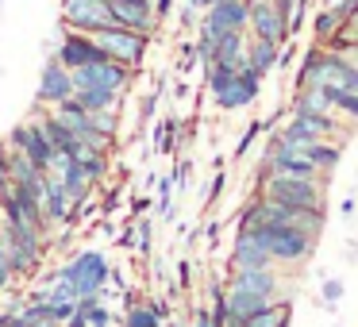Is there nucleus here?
<instances>
[{"label":"nucleus","instance_id":"nucleus-1","mask_svg":"<svg viewBox=\"0 0 358 327\" xmlns=\"http://www.w3.org/2000/svg\"><path fill=\"white\" fill-rule=\"evenodd\" d=\"M0 239H4V254H8L12 277L31 281L35 273H39L43 258H47V235L31 231V227H24V224L0 219Z\"/></svg>","mask_w":358,"mask_h":327},{"label":"nucleus","instance_id":"nucleus-2","mask_svg":"<svg viewBox=\"0 0 358 327\" xmlns=\"http://www.w3.org/2000/svg\"><path fill=\"white\" fill-rule=\"evenodd\" d=\"M239 231H250L258 242L266 247L273 266H304L316 250V239H308L304 231L296 227H285V224H255V227H239Z\"/></svg>","mask_w":358,"mask_h":327},{"label":"nucleus","instance_id":"nucleus-3","mask_svg":"<svg viewBox=\"0 0 358 327\" xmlns=\"http://www.w3.org/2000/svg\"><path fill=\"white\" fill-rule=\"evenodd\" d=\"M324 181H296V177H262L258 181V196L285 208H312V212H327V196H324Z\"/></svg>","mask_w":358,"mask_h":327},{"label":"nucleus","instance_id":"nucleus-4","mask_svg":"<svg viewBox=\"0 0 358 327\" xmlns=\"http://www.w3.org/2000/svg\"><path fill=\"white\" fill-rule=\"evenodd\" d=\"M58 277L73 281L78 296H101L104 285L112 281V262H108V254H101V250H81L78 258H70V262L58 270Z\"/></svg>","mask_w":358,"mask_h":327},{"label":"nucleus","instance_id":"nucleus-5","mask_svg":"<svg viewBox=\"0 0 358 327\" xmlns=\"http://www.w3.org/2000/svg\"><path fill=\"white\" fill-rule=\"evenodd\" d=\"M96 47L104 50V58H112V62L127 66V70L139 73V66L147 62V50H150V35H139V31H127V27H101V31L93 35Z\"/></svg>","mask_w":358,"mask_h":327},{"label":"nucleus","instance_id":"nucleus-6","mask_svg":"<svg viewBox=\"0 0 358 327\" xmlns=\"http://www.w3.org/2000/svg\"><path fill=\"white\" fill-rule=\"evenodd\" d=\"M335 135H339V119H335L331 112H324V116H301V112H293L289 124L281 127L273 139L285 143V147H293V150H304L316 139H335Z\"/></svg>","mask_w":358,"mask_h":327},{"label":"nucleus","instance_id":"nucleus-7","mask_svg":"<svg viewBox=\"0 0 358 327\" xmlns=\"http://www.w3.org/2000/svg\"><path fill=\"white\" fill-rule=\"evenodd\" d=\"M4 143H8V150H20L27 162H35L43 173H50V166H55V158H58L55 147H50V139H47V131L39 127V119H24V124H16Z\"/></svg>","mask_w":358,"mask_h":327},{"label":"nucleus","instance_id":"nucleus-8","mask_svg":"<svg viewBox=\"0 0 358 327\" xmlns=\"http://www.w3.org/2000/svg\"><path fill=\"white\" fill-rule=\"evenodd\" d=\"M70 78H73V89H112V93H127L135 81V70L104 58V62L85 66V70H73Z\"/></svg>","mask_w":358,"mask_h":327},{"label":"nucleus","instance_id":"nucleus-9","mask_svg":"<svg viewBox=\"0 0 358 327\" xmlns=\"http://www.w3.org/2000/svg\"><path fill=\"white\" fill-rule=\"evenodd\" d=\"M112 24V12L104 0H62V27L81 35H96Z\"/></svg>","mask_w":358,"mask_h":327},{"label":"nucleus","instance_id":"nucleus-10","mask_svg":"<svg viewBox=\"0 0 358 327\" xmlns=\"http://www.w3.org/2000/svg\"><path fill=\"white\" fill-rule=\"evenodd\" d=\"M55 62H62L66 70H85V66H93V62H104V50L96 47V39L93 35H81V31H66L62 27V39H58V47H55Z\"/></svg>","mask_w":358,"mask_h":327},{"label":"nucleus","instance_id":"nucleus-11","mask_svg":"<svg viewBox=\"0 0 358 327\" xmlns=\"http://www.w3.org/2000/svg\"><path fill=\"white\" fill-rule=\"evenodd\" d=\"M112 12V24L127 27V31H139V35H158V20H155V0H104Z\"/></svg>","mask_w":358,"mask_h":327},{"label":"nucleus","instance_id":"nucleus-12","mask_svg":"<svg viewBox=\"0 0 358 327\" xmlns=\"http://www.w3.org/2000/svg\"><path fill=\"white\" fill-rule=\"evenodd\" d=\"M73 96V78L62 62L47 58L43 62V73H39V89H35V108H55V104L70 101Z\"/></svg>","mask_w":358,"mask_h":327},{"label":"nucleus","instance_id":"nucleus-13","mask_svg":"<svg viewBox=\"0 0 358 327\" xmlns=\"http://www.w3.org/2000/svg\"><path fill=\"white\" fill-rule=\"evenodd\" d=\"M247 31H250V39H266V43H278V47H285V39H289L285 20H281V12L273 8L270 0H250Z\"/></svg>","mask_w":358,"mask_h":327},{"label":"nucleus","instance_id":"nucleus-14","mask_svg":"<svg viewBox=\"0 0 358 327\" xmlns=\"http://www.w3.org/2000/svg\"><path fill=\"white\" fill-rule=\"evenodd\" d=\"M247 16H250V0H220L201 16V27L212 35L224 31H247Z\"/></svg>","mask_w":358,"mask_h":327},{"label":"nucleus","instance_id":"nucleus-15","mask_svg":"<svg viewBox=\"0 0 358 327\" xmlns=\"http://www.w3.org/2000/svg\"><path fill=\"white\" fill-rule=\"evenodd\" d=\"M258 93H262V78H258L250 66H243V70L235 73L231 85H227L224 93H216L212 101H216L220 112H239V108H247V104H255Z\"/></svg>","mask_w":358,"mask_h":327},{"label":"nucleus","instance_id":"nucleus-16","mask_svg":"<svg viewBox=\"0 0 358 327\" xmlns=\"http://www.w3.org/2000/svg\"><path fill=\"white\" fill-rule=\"evenodd\" d=\"M281 273L278 266L273 270H231V281H227V289H239V293H255L262 296V300H281Z\"/></svg>","mask_w":358,"mask_h":327},{"label":"nucleus","instance_id":"nucleus-17","mask_svg":"<svg viewBox=\"0 0 358 327\" xmlns=\"http://www.w3.org/2000/svg\"><path fill=\"white\" fill-rule=\"evenodd\" d=\"M39 204H43V216H47V224H50V227H58V224H70V216H73V204H70V196H66L62 181H58L55 173H47V177H43Z\"/></svg>","mask_w":358,"mask_h":327},{"label":"nucleus","instance_id":"nucleus-18","mask_svg":"<svg viewBox=\"0 0 358 327\" xmlns=\"http://www.w3.org/2000/svg\"><path fill=\"white\" fill-rule=\"evenodd\" d=\"M231 270H273L266 247L255 239L250 231H235L231 242Z\"/></svg>","mask_w":358,"mask_h":327},{"label":"nucleus","instance_id":"nucleus-19","mask_svg":"<svg viewBox=\"0 0 358 327\" xmlns=\"http://www.w3.org/2000/svg\"><path fill=\"white\" fill-rule=\"evenodd\" d=\"M55 177L62 181L66 196H70L73 208H81V204H89V196H93V181L85 177V170H81V162H70V158H62V166L55 170Z\"/></svg>","mask_w":358,"mask_h":327},{"label":"nucleus","instance_id":"nucleus-20","mask_svg":"<svg viewBox=\"0 0 358 327\" xmlns=\"http://www.w3.org/2000/svg\"><path fill=\"white\" fill-rule=\"evenodd\" d=\"M162 319H170V304L162 300H135L124 312L120 327H162Z\"/></svg>","mask_w":358,"mask_h":327},{"label":"nucleus","instance_id":"nucleus-21","mask_svg":"<svg viewBox=\"0 0 358 327\" xmlns=\"http://www.w3.org/2000/svg\"><path fill=\"white\" fill-rule=\"evenodd\" d=\"M43 177H47V173H43L35 162H27L20 150H8V181L12 185L31 189V193H43Z\"/></svg>","mask_w":358,"mask_h":327},{"label":"nucleus","instance_id":"nucleus-22","mask_svg":"<svg viewBox=\"0 0 358 327\" xmlns=\"http://www.w3.org/2000/svg\"><path fill=\"white\" fill-rule=\"evenodd\" d=\"M212 62H224V66H235L243 70L247 66V31H224L216 39V58Z\"/></svg>","mask_w":358,"mask_h":327},{"label":"nucleus","instance_id":"nucleus-23","mask_svg":"<svg viewBox=\"0 0 358 327\" xmlns=\"http://www.w3.org/2000/svg\"><path fill=\"white\" fill-rule=\"evenodd\" d=\"M281 58V47L278 43H266V39H247V66L258 73V78H266V73L278 66Z\"/></svg>","mask_w":358,"mask_h":327},{"label":"nucleus","instance_id":"nucleus-24","mask_svg":"<svg viewBox=\"0 0 358 327\" xmlns=\"http://www.w3.org/2000/svg\"><path fill=\"white\" fill-rule=\"evenodd\" d=\"M73 101L85 112H116L124 108V93H112V89H73Z\"/></svg>","mask_w":358,"mask_h":327},{"label":"nucleus","instance_id":"nucleus-25","mask_svg":"<svg viewBox=\"0 0 358 327\" xmlns=\"http://www.w3.org/2000/svg\"><path fill=\"white\" fill-rule=\"evenodd\" d=\"M304 158H308V162L316 166L320 173H324V177H331V170H335V166H339L343 150L335 147L331 139H316V143H312V147H304Z\"/></svg>","mask_w":358,"mask_h":327},{"label":"nucleus","instance_id":"nucleus-26","mask_svg":"<svg viewBox=\"0 0 358 327\" xmlns=\"http://www.w3.org/2000/svg\"><path fill=\"white\" fill-rule=\"evenodd\" d=\"M78 162H81V170H85V177L93 181V185L108 181V170H112V154H108V150H85Z\"/></svg>","mask_w":358,"mask_h":327},{"label":"nucleus","instance_id":"nucleus-27","mask_svg":"<svg viewBox=\"0 0 358 327\" xmlns=\"http://www.w3.org/2000/svg\"><path fill=\"white\" fill-rule=\"evenodd\" d=\"M293 112H301V116H324V112H331V104H327L324 89H296Z\"/></svg>","mask_w":358,"mask_h":327},{"label":"nucleus","instance_id":"nucleus-28","mask_svg":"<svg viewBox=\"0 0 358 327\" xmlns=\"http://www.w3.org/2000/svg\"><path fill=\"white\" fill-rule=\"evenodd\" d=\"M324 96H327V104H331V112H339V116H347L350 124H358V93L324 85Z\"/></svg>","mask_w":358,"mask_h":327},{"label":"nucleus","instance_id":"nucleus-29","mask_svg":"<svg viewBox=\"0 0 358 327\" xmlns=\"http://www.w3.org/2000/svg\"><path fill=\"white\" fill-rule=\"evenodd\" d=\"M343 27V20H339V12L335 8H324L320 12L316 20H312V35H316V47H327V43H331V35L339 31Z\"/></svg>","mask_w":358,"mask_h":327},{"label":"nucleus","instance_id":"nucleus-30","mask_svg":"<svg viewBox=\"0 0 358 327\" xmlns=\"http://www.w3.org/2000/svg\"><path fill=\"white\" fill-rule=\"evenodd\" d=\"M173 143H178V119H162V124L155 127V147L162 150V154H170Z\"/></svg>","mask_w":358,"mask_h":327},{"label":"nucleus","instance_id":"nucleus-31","mask_svg":"<svg viewBox=\"0 0 358 327\" xmlns=\"http://www.w3.org/2000/svg\"><path fill=\"white\" fill-rule=\"evenodd\" d=\"M173 189H178V185H173V173H166V177L162 181H158V216H170V212H173Z\"/></svg>","mask_w":358,"mask_h":327},{"label":"nucleus","instance_id":"nucleus-32","mask_svg":"<svg viewBox=\"0 0 358 327\" xmlns=\"http://www.w3.org/2000/svg\"><path fill=\"white\" fill-rule=\"evenodd\" d=\"M85 319H89V327H116V316H112V308H108V304H104V300L96 304V308L89 312Z\"/></svg>","mask_w":358,"mask_h":327},{"label":"nucleus","instance_id":"nucleus-33","mask_svg":"<svg viewBox=\"0 0 358 327\" xmlns=\"http://www.w3.org/2000/svg\"><path fill=\"white\" fill-rule=\"evenodd\" d=\"M327 50H339L350 66H358V39H331V43H327Z\"/></svg>","mask_w":358,"mask_h":327},{"label":"nucleus","instance_id":"nucleus-34","mask_svg":"<svg viewBox=\"0 0 358 327\" xmlns=\"http://www.w3.org/2000/svg\"><path fill=\"white\" fill-rule=\"evenodd\" d=\"M270 4H273V8L281 12V20H285V27H289V20H293V12L301 8L304 0H270Z\"/></svg>","mask_w":358,"mask_h":327},{"label":"nucleus","instance_id":"nucleus-35","mask_svg":"<svg viewBox=\"0 0 358 327\" xmlns=\"http://www.w3.org/2000/svg\"><path fill=\"white\" fill-rule=\"evenodd\" d=\"M135 231H139V250H143V254H150V235H155V231H150V219H139Z\"/></svg>","mask_w":358,"mask_h":327},{"label":"nucleus","instance_id":"nucleus-36","mask_svg":"<svg viewBox=\"0 0 358 327\" xmlns=\"http://www.w3.org/2000/svg\"><path fill=\"white\" fill-rule=\"evenodd\" d=\"M193 327H220L212 308H193Z\"/></svg>","mask_w":358,"mask_h":327},{"label":"nucleus","instance_id":"nucleus-37","mask_svg":"<svg viewBox=\"0 0 358 327\" xmlns=\"http://www.w3.org/2000/svg\"><path fill=\"white\" fill-rule=\"evenodd\" d=\"M331 39H358V12H355V16H350L343 27H339V31L331 35Z\"/></svg>","mask_w":358,"mask_h":327},{"label":"nucleus","instance_id":"nucleus-38","mask_svg":"<svg viewBox=\"0 0 358 327\" xmlns=\"http://www.w3.org/2000/svg\"><path fill=\"white\" fill-rule=\"evenodd\" d=\"M339 296H343V281H324V300L327 304H335V300H339Z\"/></svg>","mask_w":358,"mask_h":327},{"label":"nucleus","instance_id":"nucleus-39","mask_svg":"<svg viewBox=\"0 0 358 327\" xmlns=\"http://www.w3.org/2000/svg\"><path fill=\"white\" fill-rule=\"evenodd\" d=\"M258 131H262V124H250V127H247V135L239 139V150H235V154H247V147L258 139Z\"/></svg>","mask_w":358,"mask_h":327},{"label":"nucleus","instance_id":"nucleus-40","mask_svg":"<svg viewBox=\"0 0 358 327\" xmlns=\"http://www.w3.org/2000/svg\"><path fill=\"white\" fill-rule=\"evenodd\" d=\"M8 185V143L0 139V189Z\"/></svg>","mask_w":358,"mask_h":327},{"label":"nucleus","instance_id":"nucleus-41","mask_svg":"<svg viewBox=\"0 0 358 327\" xmlns=\"http://www.w3.org/2000/svg\"><path fill=\"white\" fill-rule=\"evenodd\" d=\"M335 12H339V20L347 24V20L358 12V0H339V4H335Z\"/></svg>","mask_w":358,"mask_h":327},{"label":"nucleus","instance_id":"nucleus-42","mask_svg":"<svg viewBox=\"0 0 358 327\" xmlns=\"http://www.w3.org/2000/svg\"><path fill=\"white\" fill-rule=\"evenodd\" d=\"M178 20H181V27H193V24H196V8H193V4H185Z\"/></svg>","mask_w":358,"mask_h":327},{"label":"nucleus","instance_id":"nucleus-43","mask_svg":"<svg viewBox=\"0 0 358 327\" xmlns=\"http://www.w3.org/2000/svg\"><path fill=\"white\" fill-rule=\"evenodd\" d=\"M155 108H158V93H150L147 101H143V119H150V116H155Z\"/></svg>","mask_w":358,"mask_h":327},{"label":"nucleus","instance_id":"nucleus-44","mask_svg":"<svg viewBox=\"0 0 358 327\" xmlns=\"http://www.w3.org/2000/svg\"><path fill=\"white\" fill-rule=\"evenodd\" d=\"M185 4H193V8H196V12H208V8H212V4H220V0H185Z\"/></svg>","mask_w":358,"mask_h":327},{"label":"nucleus","instance_id":"nucleus-45","mask_svg":"<svg viewBox=\"0 0 358 327\" xmlns=\"http://www.w3.org/2000/svg\"><path fill=\"white\" fill-rule=\"evenodd\" d=\"M62 327H89V319H85V316H78V312H73V316H70V319H66V324H62Z\"/></svg>","mask_w":358,"mask_h":327},{"label":"nucleus","instance_id":"nucleus-46","mask_svg":"<svg viewBox=\"0 0 358 327\" xmlns=\"http://www.w3.org/2000/svg\"><path fill=\"white\" fill-rule=\"evenodd\" d=\"M273 327H293V319H289V312H285V316H281V319H278V324H273Z\"/></svg>","mask_w":358,"mask_h":327},{"label":"nucleus","instance_id":"nucleus-47","mask_svg":"<svg viewBox=\"0 0 358 327\" xmlns=\"http://www.w3.org/2000/svg\"><path fill=\"white\" fill-rule=\"evenodd\" d=\"M8 327H31V324H24V319H12V324Z\"/></svg>","mask_w":358,"mask_h":327}]
</instances>
